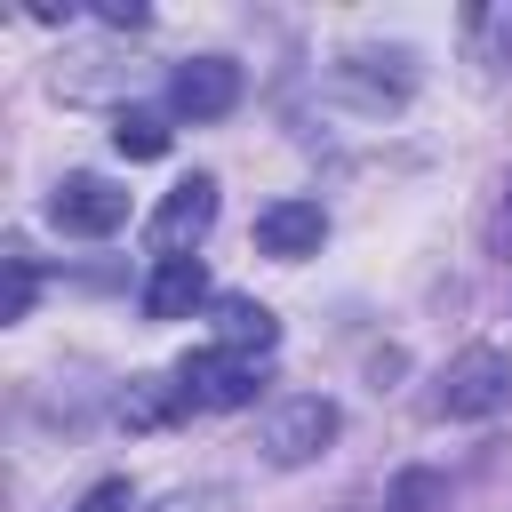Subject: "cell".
Wrapping results in <instances>:
<instances>
[{
  "label": "cell",
  "instance_id": "obj_14",
  "mask_svg": "<svg viewBox=\"0 0 512 512\" xmlns=\"http://www.w3.org/2000/svg\"><path fill=\"white\" fill-rule=\"evenodd\" d=\"M8 296H0V320H32V296H40V256L24 240H8Z\"/></svg>",
  "mask_w": 512,
  "mask_h": 512
},
{
  "label": "cell",
  "instance_id": "obj_5",
  "mask_svg": "<svg viewBox=\"0 0 512 512\" xmlns=\"http://www.w3.org/2000/svg\"><path fill=\"white\" fill-rule=\"evenodd\" d=\"M48 224L56 232H80V240H104V232L128 224V184H112L96 168H72V176L48 184Z\"/></svg>",
  "mask_w": 512,
  "mask_h": 512
},
{
  "label": "cell",
  "instance_id": "obj_17",
  "mask_svg": "<svg viewBox=\"0 0 512 512\" xmlns=\"http://www.w3.org/2000/svg\"><path fill=\"white\" fill-rule=\"evenodd\" d=\"M496 248H512V184H504V208H496Z\"/></svg>",
  "mask_w": 512,
  "mask_h": 512
},
{
  "label": "cell",
  "instance_id": "obj_6",
  "mask_svg": "<svg viewBox=\"0 0 512 512\" xmlns=\"http://www.w3.org/2000/svg\"><path fill=\"white\" fill-rule=\"evenodd\" d=\"M208 224H216V176H184V184H168V200L152 208L144 240H152V256H192V248L208 240Z\"/></svg>",
  "mask_w": 512,
  "mask_h": 512
},
{
  "label": "cell",
  "instance_id": "obj_4",
  "mask_svg": "<svg viewBox=\"0 0 512 512\" xmlns=\"http://www.w3.org/2000/svg\"><path fill=\"white\" fill-rule=\"evenodd\" d=\"M176 384L192 408H248L264 392V352H232V344H200L176 360Z\"/></svg>",
  "mask_w": 512,
  "mask_h": 512
},
{
  "label": "cell",
  "instance_id": "obj_15",
  "mask_svg": "<svg viewBox=\"0 0 512 512\" xmlns=\"http://www.w3.org/2000/svg\"><path fill=\"white\" fill-rule=\"evenodd\" d=\"M128 504H136V488H128V480H96L80 512H128Z\"/></svg>",
  "mask_w": 512,
  "mask_h": 512
},
{
  "label": "cell",
  "instance_id": "obj_1",
  "mask_svg": "<svg viewBox=\"0 0 512 512\" xmlns=\"http://www.w3.org/2000/svg\"><path fill=\"white\" fill-rule=\"evenodd\" d=\"M416 80H424V56H416L408 40H360V48H344V56L328 64V96L352 104L360 120H392V112H408Z\"/></svg>",
  "mask_w": 512,
  "mask_h": 512
},
{
  "label": "cell",
  "instance_id": "obj_3",
  "mask_svg": "<svg viewBox=\"0 0 512 512\" xmlns=\"http://www.w3.org/2000/svg\"><path fill=\"white\" fill-rule=\"evenodd\" d=\"M512 408V360L496 344H464L448 368H440V392H432V416L448 424H488Z\"/></svg>",
  "mask_w": 512,
  "mask_h": 512
},
{
  "label": "cell",
  "instance_id": "obj_7",
  "mask_svg": "<svg viewBox=\"0 0 512 512\" xmlns=\"http://www.w3.org/2000/svg\"><path fill=\"white\" fill-rule=\"evenodd\" d=\"M240 104V64L232 56H184L168 72V112L176 120H224Z\"/></svg>",
  "mask_w": 512,
  "mask_h": 512
},
{
  "label": "cell",
  "instance_id": "obj_10",
  "mask_svg": "<svg viewBox=\"0 0 512 512\" xmlns=\"http://www.w3.org/2000/svg\"><path fill=\"white\" fill-rule=\"evenodd\" d=\"M136 304H144V320H192L208 304V264L200 256H152Z\"/></svg>",
  "mask_w": 512,
  "mask_h": 512
},
{
  "label": "cell",
  "instance_id": "obj_8",
  "mask_svg": "<svg viewBox=\"0 0 512 512\" xmlns=\"http://www.w3.org/2000/svg\"><path fill=\"white\" fill-rule=\"evenodd\" d=\"M120 88H136V56H120L112 40H88V48H72L56 64V96L64 104H96V96H120Z\"/></svg>",
  "mask_w": 512,
  "mask_h": 512
},
{
  "label": "cell",
  "instance_id": "obj_2",
  "mask_svg": "<svg viewBox=\"0 0 512 512\" xmlns=\"http://www.w3.org/2000/svg\"><path fill=\"white\" fill-rule=\"evenodd\" d=\"M336 432H344V408L328 392H288L256 416V456L272 472H296V464H320L336 448Z\"/></svg>",
  "mask_w": 512,
  "mask_h": 512
},
{
  "label": "cell",
  "instance_id": "obj_11",
  "mask_svg": "<svg viewBox=\"0 0 512 512\" xmlns=\"http://www.w3.org/2000/svg\"><path fill=\"white\" fill-rule=\"evenodd\" d=\"M184 408H192V400H184V384H176V376H128L112 416H120L128 432H160V424H176Z\"/></svg>",
  "mask_w": 512,
  "mask_h": 512
},
{
  "label": "cell",
  "instance_id": "obj_16",
  "mask_svg": "<svg viewBox=\"0 0 512 512\" xmlns=\"http://www.w3.org/2000/svg\"><path fill=\"white\" fill-rule=\"evenodd\" d=\"M96 16H104V24H128V32H144V24H152V8H144V0H104Z\"/></svg>",
  "mask_w": 512,
  "mask_h": 512
},
{
  "label": "cell",
  "instance_id": "obj_12",
  "mask_svg": "<svg viewBox=\"0 0 512 512\" xmlns=\"http://www.w3.org/2000/svg\"><path fill=\"white\" fill-rule=\"evenodd\" d=\"M208 344H232V352H272L280 344V320L248 296H216V336Z\"/></svg>",
  "mask_w": 512,
  "mask_h": 512
},
{
  "label": "cell",
  "instance_id": "obj_13",
  "mask_svg": "<svg viewBox=\"0 0 512 512\" xmlns=\"http://www.w3.org/2000/svg\"><path fill=\"white\" fill-rule=\"evenodd\" d=\"M112 152H120V160H160V152H168V120L144 112V104H120V112H112Z\"/></svg>",
  "mask_w": 512,
  "mask_h": 512
},
{
  "label": "cell",
  "instance_id": "obj_9",
  "mask_svg": "<svg viewBox=\"0 0 512 512\" xmlns=\"http://www.w3.org/2000/svg\"><path fill=\"white\" fill-rule=\"evenodd\" d=\"M320 240H328V208L320 200H272L256 216V248L272 264H304V256H320Z\"/></svg>",
  "mask_w": 512,
  "mask_h": 512
}]
</instances>
